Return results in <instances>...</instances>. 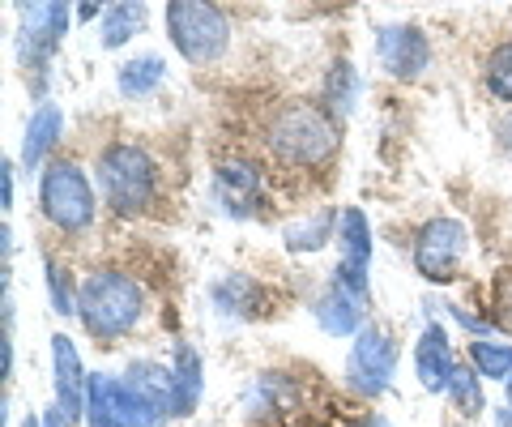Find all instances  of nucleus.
I'll return each instance as SVG.
<instances>
[{
    "label": "nucleus",
    "instance_id": "obj_30",
    "mask_svg": "<svg viewBox=\"0 0 512 427\" xmlns=\"http://www.w3.org/2000/svg\"><path fill=\"white\" fill-rule=\"evenodd\" d=\"M43 427H60V415H52V410H47V415H43Z\"/></svg>",
    "mask_w": 512,
    "mask_h": 427
},
{
    "label": "nucleus",
    "instance_id": "obj_2",
    "mask_svg": "<svg viewBox=\"0 0 512 427\" xmlns=\"http://www.w3.org/2000/svg\"><path fill=\"white\" fill-rule=\"evenodd\" d=\"M269 150L291 167H320L338 150V124L325 107L291 103L269 124Z\"/></svg>",
    "mask_w": 512,
    "mask_h": 427
},
{
    "label": "nucleus",
    "instance_id": "obj_24",
    "mask_svg": "<svg viewBox=\"0 0 512 427\" xmlns=\"http://www.w3.org/2000/svg\"><path fill=\"white\" fill-rule=\"evenodd\" d=\"M329 223H333V214H316V218H308V223H295V227H286V244H291L295 252H312V248H325Z\"/></svg>",
    "mask_w": 512,
    "mask_h": 427
},
{
    "label": "nucleus",
    "instance_id": "obj_1",
    "mask_svg": "<svg viewBox=\"0 0 512 427\" xmlns=\"http://www.w3.org/2000/svg\"><path fill=\"white\" fill-rule=\"evenodd\" d=\"M141 308H146V295L128 274L120 270H99L82 282V295H77V316L90 329L94 338H120L141 321Z\"/></svg>",
    "mask_w": 512,
    "mask_h": 427
},
{
    "label": "nucleus",
    "instance_id": "obj_17",
    "mask_svg": "<svg viewBox=\"0 0 512 427\" xmlns=\"http://www.w3.org/2000/svg\"><path fill=\"white\" fill-rule=\"evenodd\" d=\"M201 402V359L197 351L180 346L175 355V415H192Z\"/></svg>",
    "mask_w": 512,
    "mask_h": 427
},
{
    "label": "nucleus",
    "instance_id": "obj_7",
    "mask_svg": "<svg viewBox=\"0 0 512 427\" xmlns=\"http://www.w3.org/2000/svg\"><path fill=\"white\" fill-rule=\"evenodd\" d=\"M466 248H470V235L457 218H431L419 231V240H414V270L427 282H453Z\"/></svg>",
    "mask_w": 512,
    "mask_h": 427
},
{
    "label": "nucleus",
    "instance_id": "obj_27",
    "mask_svg": "<svg viewBox=\"0 0 512 427\" xmlns=\"http://www.w3.org/2000/svg\"><path fill=\"white\" fill-rule=\"evenodd\" d=\"M500 325H504V329H512V278L500 287Z\"/></svg>",
    "mask_w": 512,
    "mask_h": 427
},
{
    "label": "nucleus",
    "instance_id": "obj_6",
    "mask_svg": "<svg viewBox=\"0 0 512 427\" xmlns=\"http://www.w3.org/2000/svg\"><path fill=\"white\" fill-rule=\"evenodd\" d=\"M393 372H397V342L376 325L359 329L355 346H350V359H346L350 389L363 393V398H380L393 385Z\"/></svg>",
    "mask_w": 512,
    "mask_h": 427
},
{
    "label": "nucleus",
    "instance_id": "obj_9",
    "mask_svg": "<svg viewBox=\"0 0 512 427\" xmlns=\"http://www.w3.org/2000/svg\"><path fill=\"white\" fill-rule=\"evenodd\" d=\"M338 248H342L338 287L350 291L363 304L367 299V265H372V231H367L363 210H342V218H338Z\"/></svg>",
    "mask_w": 512,
    "mask_h": 427
},
{
    "label": "nucleus",
    "instance_id": "obj_11",
    "mask_svg": "<svg viewBox=\"0 0 512 427\" xmlns=\"http://www.w3.org/2000/svg\"><path fill=\"white\" fill-rule=\"evenodd\" d=\"M376 52H380L384 73L402 77V82H414L431 65V47L419 26H384L376 39Z\"/></svg>",
    "mask_w": 512,
    "mask_h": 427
},
{
    "label": "nucleus",
    "instance_id": "obj_23",
    "mask_svg": "<svg viewBox=\"0 0 512 427\" xmlns=\"http://www.w3.org/2000/svg\"><path fill=\"white\" fill-rule=\"evenodd\" d=\"M448 393L461 415H483V389H478V376L470 368H453V381H448Z\"/></svg>",
    "mask_w": 512,
    "mask_h": 427
},
{
    "label": "nucleus",
    "instance_id": "obj_5",
    "mask_svg": "<svg viewBox=\"0 0 512 427\" xmlns=\"http://www.w3.org/2000/svg\"><path fill=\"white\" fill-rule=\"evenodd\" d=\"M43 218H52L60 231H86L94 223V188L82 167L73 163H47L39 180Z\"/></svg>",
    "mask_w": 512,
    "mask_h": 427
},
{
    "label": "nucleus",
    "instance_id": "obj_29",
    "mask_svg": "<svg viewBox=\"0 0 512 427\" xmlns=\"http://www.w3.org/2000/svg\"><path fill=\"white\" fill-rule=\"evenodd\" d=\"M77 18H82V22H90V18H99V5H82V9H77Z\"/></svg>",
    "mask_w": 512,
    "mask_h": 427
},
{
    "label": "nucleus",
    "instance_id": "obj_3",
    "mask_svg": "<svg viewBox=\"0 0 512 427\" xmlns=\"http://www.w3.org/2000/svg\"><path fill=\"white\" fill-rule=\"evenodd\" d=\"M167 30H171L175 52L192 60V65H210L231 43V22L214 5H201V0H175V5H167Z\"/></svg>",
    "mask_w": 512,
    "mask_h": 427
},
{
    "label": "nucleus",
    "instance_id": "obj_18",
    "mask_svg": "<svg viewBox=\"0 0 512 427\" xmlns=\"http://www.w3.org/2000/svg\"><path fill=\"white\" fill-rule=\"evenodd\" d=\"M167 65L158 56H137L116 73V86L128 94V99H141V94H154V86H163Z\"/></svg>",
    "mask_w": 512,
    "mask_h": 427
},
{
    "label": "nucleus",
    "instance_id": "obj_8",
    "mask_svg": "<svg viewBox=\"0 0 512 427\" xmlns=\"http://www.w3.org/2000/svg\"><path fill=\"white\" fill-rule=\"evenodd\" d=\"M64 22H69V9L52 0V5H26L22 9V26H18V60L26 65V73H43V65L52 60V52L60 47Z\"/></svg>",
    "mask_w": 512,
    "mask_h": 427
},
{
    "label": "nucleus",
    "instance_id": "obj_4",
    "mask_svg": "<svg viewBox=\"0 0 512 427\" xmlns=\"http://www.w3.org/2000/svg\"><path fill=\"white\" fill-rule=\"evenodd\" d=\"M99 184L116 214H141L154 197V163L137 146H111L99 158Z\"/></svg>",
    "mask_w": 512,
    "mask_h": 427
},
{
    "label": "nucleus",
    "instance_id": "obj_32",
    "mask_svg": "<svg viewBox=\"0 0 512 427\" xmlns=\"http://www.w3.org/2000/svg\"><path fill=\"white\" fill-rule=\"evenodd\" d=\"M508 402H512V381H508Z\"/></svg>",
    "mask_w": 512,
    "mask_h": 427
},
{
    "label": "nucleus",
    "instance_id": "obj_31",
    "mask_svg": "<svg viewBox=\"0 0 512 427\" xmlns=\"http://www.w3.org/2000/svg\"><path fill=\"white\" fill-rule=\"evenodd\" d=\"M22 427H43V423H35V419H26V423H22Z\"/></svg>",
    "mask_w": 512,
    "mask_h": 427
},
{
    "label": "nucleus",
    "instance_id": "obj_15",
    "mask_svg": "<svg viewBox=\"0 0 512 427\" xmlns=\"http://www.w3.org/2000/svg\"><path fill=\"white\" fill-rule=\"evenodd\" d=\"M359 316H363L359 299L342 287L325 291V299L316 304V321L325 325V334H333V338H359Z\"/></svg>",
    "mask_w": 512,
    "mask_h": 427
},
{
    "label": "nucleus",
    "instance_id": "obj_20",
    "mask_svg": "<svg viewBox=\"0 0 512 427\" xmlns=\"http://www.w3.org/2000/svg\"><path fill=\"white\" fill-rule=\"evenodd\" d=\"M146 22V5H137V0H124V5L107 9L103 13V47H120L128 43Z\"/></svg>",
    "mask_w": 512,
    "mask_h": 427
},
{
    "label": "nucleus",
    "instance_id": "obj_22",
    "mask_svg": "<svg viewBox=\"0 0 512 427\" xmlns=\"http://www.w3.org/2000/svg\"><path fill=\"white\" fill-rule=\"evenodd\" d=\"M470 359H474L478 376L512 381V346L508 342H470Z\"/></svg>",
    "mask_w": 512,
    "mask_h": 427
},
{
    "label": "nucleus",
    "instance_id": "obj_25",
    "mask_svg": "<svg viewBox=\"0 0 512 427\" xmlns=\"http://www.w3.org/2000/svg\"><path fill=\"white\" fill-rule=\"evenodd\" d=\"M487 86H491L495 99L512 103V43H504V47H495V52H491V60H487Z\"/></svg>",
    "mask_w": 512,
    "mask_h": 427
},
{
    "label": "nucleus",
    "instance_id": "obj_26",
    "mask_svg": "<svg viewBox=\"0 0 512 427\" xmlns=\"http://www.w3.org/2000/svg\"><path fill=\"white\" fill-rule=\"evenodd\" d=\"M47 295H52V308H56L60 316L73 312V299H69V287H64V274L56 270L52 261H47Z\"/></svg>",
    "mask_w": 512,
    "mask_h": 427
},
{
    "label": "nucleus",
    "instance_id": "obj_12",
    "mask_svg": "<svg viewBox=\"0 0 512 427\" xmlns=\"http://www.w3.org/2000/svg\"><path fill=\"white\" fill-rule=\"evenodd\" d=\"M52 376H56V410H60V419L77 423V419H82V410H86L90 381L82 372V359H77L73 342L64 334L52 338Z\"/></svg>",
    "mask_w": 512,
    "mask_h": 427
},
{
    "label": "nucleus",
    "instance_id": "obj_13",
    "mask_svg": "<svg viewBox=\"0 0 512 427\" xmlns=\"http://www.w3.org/2000/svg\"><path fill=\"white\" fill-rule=\"evenodd\" d=\"M214 184H218V197L227 205V214L235 218H248L261 205V171L252 163H222Z\"/></svg>",
    "mask_w": 512,
    "mask_h": 427
},
{
    "label": "nucleus",
    "instance_id": "obj_28",
    "mask_svg": "<svg viewBox=\"0 0 512 427\" xmlns=\"http://www.w3.org/2000/svg\"><path fill=\"white\" fill-rule=\"evenodd\" d=\"M0 201H5V210L13 205V163L0 167Z\"/></svg>",
    "mask_w": 512,
    "mask_h": 427
},
{
    "label": "nucleus",
    "instance_id": "obj_16",
    "mask_svg": "<svg viewBox=\"0 0 512 427\" xmlns=\"http://www.w3.org/2000/svg\"><path fill=\"white\" fill-rule=\"evenodd\" d=\"M56 137H60V107H56V103H43L39 112L30 116V124H26L22 163H26V167H39V163H43V154L56 146Z\"/></svg>",
    "mask_w": 512,
    "mask_h": 427
},
{
    "label": "nucleus",
    "instance_id": "obj_19",
    "mask_svg": "<svg viewBox=\"0 0 512 427\" xmlns=\"http://www.w3.org/2000/svg\"><path fill=\"white\" fill-rule=\"evenodd\" d=\"M359 73L346 65V60H338V65L329 69L325 77V103H329V116H346L350 107L359 103Z\"/></svg>",
    "mask_w": 512,
    "mask_h": 427
},
{
    "label": "nucleus",
    "instance_id": "obj_14",
    "mask_svg": "<svg viewBox=\"0 0 512 427\" xmlns=\"http://www.w3.org/2000/svg\"><path fill=\"white\" fill-rule=\"evenodd\" d=\"M414 368H419V385L427 393H440L448 389V381H453V355H448V338L440 325H427L423 338H419V351H414Z\"/></svg>",
    "mask_w": 512,
    "mask_h": 427
},
{
    "label": "nucleus",
    "instance_id": "obj_21",
    "mask_svg": "<svg viewBox=\"0 0 512 427\" xmlns=\"http://www.w3.org/2000/svg\"><path fill=\"white\" fill-rule=\"evenodd\" d=\"M214 304H218V312H227V316H248V312L256 308V287H252V278H244V274L222 278L218 287H214Z\"/></svg>",
    "mask_w": 512,
    "mask_h": 427
},
{
    "label": "nucleus",
    "instance_id": "obj_10",
    "mask_svg": "<svg viewBox=\"0 0 512 427\" xmlns=\"http://www.w3.org/2000/svg\"><path fill=\"white\" fill-rule=\"evenodd\" d=\"M124 385L146 427H158L167 415H175V372H163L158 363H133Z\"/></svg>",
    "mask_w": 512,
    "mask_h": 427
}]
</instances>
